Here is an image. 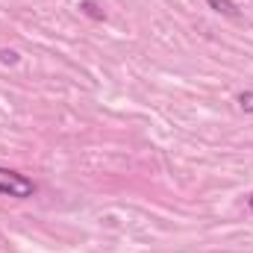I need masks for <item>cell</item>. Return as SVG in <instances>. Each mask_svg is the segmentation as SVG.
<instances>
[{
	"mask_svg": "<svg viewBox=\"0 0 253 253\" xmlns=\"http://www.w3.org/2000/svg\"><path fill=\"white\" fill-rule=\"evenodd\" d=\"M239 106H242L245 112H253V91H242V94H239Z\"/></svg>",
	"mask_w": 253,
	"mask_h": 253,
	"instance_id": "obj_4",
	"label": "cell"
},
{
	"mask_svg": "<svg viewBox=\"0 0 253 253\" xmlns=\"http://www.w3.org/2000/svg\"><path fill=\"white\" fill-rule=\"evenodd\" d=\"M206 3H209V9H215V12H221V15H230V18L239 15V6H236L233 0H206Z\"/></svg>",
	"mask_w": 253,
	"mask_h": 253,
	"instance_id": "obj_2",
	"label": "cell"
},
{
	"mask_svg": "<svg viewBox=\"0 0 253 253\" xmlns=\"http://www.w3.org/2000/svg\"><path fill=\"white\" fill-rule=\"evenodd\" d=\"M0 62H3V65H15V62H18V53L3 47V50H0Z\"/></svg>",
	"mask_w": 253,
	"mask_h": 253,
	"instance_id": "obj_5",
	"label": "cell"
},
{
	"mask_svg": "<svg viewBox=\"0 0 253 253\" xmlns=\"http://www.w3.org/2000/svg\"><path fill=\"white\" fill-rule=\"evenodd\" d=\"M251 209H253V197H251Z\"/></svg>",
	"mask_w": 253,
	"mask_h": 253,
	"instance_id": "obj_6",
	"label": "cell"
},
{
	"mask_svg": "<svg viewBox=\"0 0 253 253\" xmlns=\"http://www.w3.org/2000/svg\"><path fill=\"white\" fill-rule=\"evenodd\" d=\"M80 9H83L88 18H94V21H103V18H106V12H103L94 0H83V3H80Z\"/></svg>",
	"mask_w": 253,
	"mask_h": 253,
	"instance_id": "obj_3",
	"label": "cell"
},
{
	"mask_svg": "<svg viewBox=\"0 0 253 253\" xmlns=\"http://www.w3.org/2000/svg\"><path fill=\"white\" fill-rule=\"evenodd\" d=\"M33 191H36V186H33L30 177H24L18 171H9V168H0V194L24 200V197H33Z\"/></svg>",
	"mask_w": 253,
	"mask_h": 253,
	"instance_id": "obj_1",
	"label": "cell"
}]
</instances>
